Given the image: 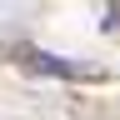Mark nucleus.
Segmentation results:
<instances>
[{
	"label": "nucleus",
	"instance_id": "nucleus-1",
	"mask_svg": "<svg viewBox=\"0 0 120 120\" xmlns=\"http://www.w3.org/2000/svg\"><path fill=\"white\" fill-rule=\"evenodd\" d=\"M20 65L40 70V75H65V80H100V70H90V65H70V60H60V55H40V50H20Z\"/></svg>",
	"mask_w": 120,
	"mask_h": 120
}]
</instances>
